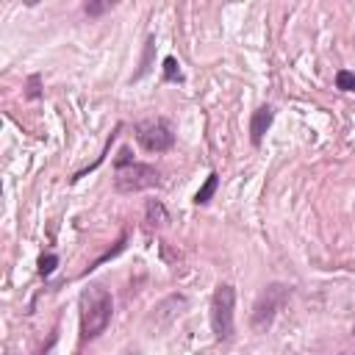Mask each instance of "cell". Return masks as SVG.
Instances as JSON below:
<instances>
[{"label": "cell", "instance_id": "1", "mask_svg": "<svg viewBox=\"0 0 355 355\" xmlns=\"http://www.w3.org/2000/svg\"><path fill=\"white\" fill-rule=\"evenodd\" d=\"M114 313V300L111 291L103 288L100 283H92L80 294V336L83 338H97L105 333L108 322Z\"/></svg>", "mask_w": 355, "mask_h": 355}, {"label": "cell", "instance_id": "10", "mask_svg": "<svg viewBox=\"0 0 355 355\" xmlns=\"http://www.w3.org/2000/svg\"><path fill=\"white\" fill-rule=\"evenodd\" d=\"M336 89L341 92H355V75L349 69H338L336 72Z\"/></svg>", "mask_w": 355, "mask_h": 355}, {"label": "cell", "instance_id": "14", "mask_svg": "<svg viewBox=\"0 0 355 355\" xmlns=\"http://www.w3.org/2000/svg\"><path fill=\"white\" fill-rule=\"evenodd\" d=\"M111 8V3H86L83 6V11L89 14V17H100V14H105Z\"/></svg>", "mask_w": 355, "mask_h": 355}, {"label": "cell", "instance_id": "5", "mask_svg": "<svg viewBox=\"0 0 355 355\" xmlns=\"http://www.w3.org/2000/svg\"><path fill=\"white\" fill-rule=\"evenodd\" d=\"M286 300H288V288H286L283 283H272V286H266V288L261 291L255 308H252V327H255V330H266V327L272 324L277 308H280Z\"/></svg>", "mask_w": 355, "mask_h": 355}, {"label": "cell", "instance_id": "12", "mask_svg": "<svg viewBox=\"0 0 355 355\" xmlns=\"http://www.w3.org/2000/svg\"><path fill=\"white\" fill-rule=\"evenodd\" d=\"M55 266H58V255H53V252H50V255H42V258H39V275H44V277H47V275H53V269H55Z\"/></svg>", "mask_w": 355, "mask_h": 355}, {"label": "cell", "instance_id": "8", "mask_svg": "<svg viewBox=\"0 0 355 355\" xmlns=\"http://www.w3.org/2000/svg\"><path fill=\"white\" fill-rule=\"evenodd\" d=\"M216 186H219V178H216V175L211 172V175H208V180L202 183V189H200V191L194 194V202H197V205H205V202H208V200L214 197V191H216Z\"/></svg>", "mask_w": 355, "mask_h": 355}, {"label": "cell", "instance_id": "2", "mask_svg": "<svg viewBox=\"0 0 355 355\" xmlns=\"http://www.w3.org/2000/svg\"><path fill=\"white\" fill-rule=\"evenodd\" d=\"M233 308H236V288L230 283H219L211 297V330L219 341L233 336Z\"/></svg>", "mask_w": 355, "mask_h": 355}, {"label": "cell", "instance_id": "16", "mask_svg": "<svg viewBox=\"0 0 355 355\" xmlns=\"http://www.w3.org/2000/svg\"><path fill=\"white\" fill-rule=\"evenodd\" d=\"M341 355H347V352H341Z\"/></svg>", "mask_w": 355, "mask_h": 355}, {"label": "cell", "instance_id": "4", "mask_svg": "<svg viewBox=\"0 0 355 355\" xmlns=\"http://www.w3.org/2000/svg\"><path fill=\"white\" fill-rule=\"evenodd\" d=\"M136 139L147 153H166L175 144V130L166 119H144L136 125Z\"/></svg>", "mask_w": 355, "mask_h": 355}, {"label": "cell", "instance_id": "3", "mask_svg": "<svg viewBox=\"0 0 355 355\" xmlns=\"http://www.w3.org/2000/svg\"><path fill=\"white\" fill-rule=\"evenodd\" d=\"M161 183V172L153 164H141L133 161L128 166H116L114 172V189L122 194H133V191H144Z\"/></svg>", "mask_w": 355, "mask_h": 355}, {"label": "cell", "instance_id": "11", "mask_svg": "<svg viewBox=\"0 0 355 355\" xmlns=\"http://www.w3.org/2000/svg\"><path fill=\"white\" fill-rule=\"evenodd\" d=\"M25 97H28V100H39V97H42V78H39V75H31V78H28Z\"/></svg>", "mask_w": 355, "mask_h": 355}, {"label": "cell", "instance_id": "15", "mask_svg": "<svg viewBox=\"0 0 355 355\" xmlns=\"http://www.w3.org/2000/svg\"><path fill=\"white\" fill-rule=\"evenodd\" d=\"M128 164H133V155H130V147H122L116 155V166H128Z\"/></svg>", "mask_w": 355, "mask_h": 355}, {"label": "cell", "instance_id": "13", "mask_svg": "<svg viewBox=\"0 0 355 355\" xmlns=\"http://www.w3.org/2000/svg\"><path fill=\"white\" fill-rule=\"evenodd\" d=\"M153 47H155V39L150 36V39H147V47H144V58H141V69L136 72V78H141V75H147V69H150V55H153Z\"/></svg>", "mask_w": 355, "mask_h": 355}, {"label": "cell", "instance_id": "9", "mask_svg": "<svg viewBox=\"0 0 355 355\" xmlns=\"http://www.w3.org/2000/svg\"><path fill=\"white\" fill-rule=\"evenodd\" d=\"M164 80H166V83H183L180 64H178L172 55H166V58H164Z\"/></svg>", "mask_w": 355, "mask_h": 355}, {"label": "cell", "instance_id": "6", "mask_svg": "<svg viewBox=\"0 0 355 355\" xmlns=\"http://www.w3.org/2000/svg\"><path fill=\"white\" fill-rule=\"evenodd\" d=\"M272 119H275L272 105H261V108L252 114V119H250V139H252V144H261V139H263V133L269 130Z\"/></svg>", "mask_w": 355, "mask_h": 355}, {"label": "cell", "instance_id": "7", "mask_svg": "<svg viewBox=\"0 0 355 355\" xmlns=\"http://www.w3.org/2000/svg\"><path fill=\"white\" fill-rule=\"evenodd\" d=\"M144 219H147L150 227H164V225L169 222V214H166L164 202H158V200H147V205H144Z\"/></svg>", "mask_w": 355, "mask_h": 355}]
</instances>
